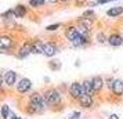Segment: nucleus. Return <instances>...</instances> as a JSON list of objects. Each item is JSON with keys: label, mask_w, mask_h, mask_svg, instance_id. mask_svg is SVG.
<instances>
[{"label": "nucleus", "mask_w": 123, "mask_h": 119, "mask_svg": "<svg viewBox=\"0 0 123 119\" xmlns=\"http://www.w3.org/2000/svg\"><path fill=\"white\" fill-rule=\"evenodd\" d=\"M44 98H46V101H47V104L55 105V104H58V102L61 101V94L55 89H49V90L44 91Z\"/></svg>", "instance_id": "1"}, {"label": "nucleus", "mask_w": 123, "mask_h": 119, "mask_svg": "<svg viewBox=\"0 0 123 119\" xmlns=\"http://www.w3.org/2000/svg\"><path fill=\"white\" fill-rule=\"evenodd\" d=\"M69 94L73 98H80L84 94V89H83V83H79V82H73L72 85L69 86Z\"/></svg>", "instance_id": "2"}, {"label": "nucleus", "mask_w": 123, "mask_h": 119, "mask_svg": "<svg viewBox=\"0 0 123 119\" xmlns=\"http://www.w3.org/2000/svg\"><path fill=\"white\" fill-rule=\"evenodd\" d=\"M29 104H33V105H36V107L39 108H43L46 107V104H47V101H46V98L40 93H37V91H35L32 96L29 97Z\"/></svg>", "instance_id": "3"}, {"label": "nucleus", "mask_w": 123, "mask_h": 119, "mask_svg": "<svg viewBox=\"0 0 123 119\" xmlns=\"http://www.w3.org/2000/svg\"><path fill=\"white\" fill-rule=\"evenodd\" d=\"M29 54H33V40H28L22 44V47L18 51V57L19 58H25Z\"/></svg>", "instance_id": "4"}, {"label": "nucleus", "mask_w": 123, "mask_h": 119, "mask_svg": "<svg viewBox=\"0 0 123 119\" xmlns=\"http://www.w3.org/2000/svg\"><path fill=\"white\" fill-rule=\"evenodd\" d=\"M31 87H32V82H31L28 78H22V79L18 82L17 90L19 91V93H26V91L31 90Z\"/></svg>", "instance_id": "5"}, {"label": "nucleus", "mask_w": 123, "mask_h": 119, "mask_svg": "<svg viewBox=\"0 0 123 119\" xmlns=\"http://www.w3.org/2000/svg\"><path fill=\"white\" fill-rule=\"evenodd\" d=\"M58 53V47H57L55 43H51V42H47L44 43V50H43V54L47 57H53Z\"/></svg>", "instance_id": "6"}, {"label": "nucleus", "mask_w": 123, "mask_h": 119, "mask_svg": "<svg viewBox=\"0 0 123 119\" xmlns=\"http://www.w3.org/2000/svg\"><path fill=\"white\" fill-rule=\"evenodd\" d=\"M79 35H80V33H79L78 26H68L67 31H65V36H67V39L71 40V42H73Z\"/></svg>", "instance_id": "7"}, {"label": "nucleus", "mask_w": 123, "mask_h": 119, "mask_svg": "<svg viewBox=\"0 0 123 119\" xmlns=\"http://www.w3.org/2000/svg\"><path fill=\"white\" fill-rule=\"evenodd\" d=\"M106 40H108V43H109L111 46H113V47L122 46V43H123V38L119 33H112Z\"/></svg>", "instance_id": "8"}, {"label": "nucleus", "mask_w": 123, "mask_h": 119, "mask_svg": "<svg viewBox=\"0 0 123 119\" xmlns=\"http://www.w3.org/2000/svg\"><path fill=\"white\" fill-rule=\"evenodd\" d=\"M112 91L115 96H123V80L120 79H115L113 82V86H112Z\"/></svg>", "instance_id": "9"}, {"label": "nucleus", "mask_w": 123, "mask_h": 119, "mask_svg": "<svg viewBox=\"0 0 123 119\" xmlns=\"http://www.w3.org/2000/svg\"><path fill=\"white\" fill-rule=\"evenodd\" d=\"M15 80H17V74L14 71H8L4 74V83L7 86H12L15 85Z\"/></svg>", "instance_id": "10"}, {"label": "nucleus", "mask_w": 123, "mask_h": 119, "mask_svg": "<svg viewBox=\"0 0 123 119\" xmlns=\"http://www.w3.org/2000/svg\"><path fill=\"white\" fill-rule=\"evenodd\" d=\"M79 102H80V105H82L83 108H90L91 105H93V96L84 93L83 96L79 98Z\"/></svg>", "instance_id": "11"}, {"label": "nucleus", "mask_w": 123, "mask_h": 119, "mask_svg": "<svg viewBox=\"0 0 123 119\" xmlns=\"http://www.w3.org/2000/svg\"><path fill=\"white\" fill-rule=\"evenodd\" d=\"M12 46H14V40L11 38H8V36H1L0 38V47H1V50L11 49Z\"/></svg>", "instance_id": "12"}, {"label": "nucleus", "mask_w": 123, "mask_h": 119, "mask_svg": "<svg viewBox=\"0 0 123 119\" xmlns=\"http://www.w3.org/2000/svg\"><path fill=\"white\" fill-rule=\"evenodd\" d=\"M91 82H93V87H94V91L97 93V91H100L102 87H104V79L102 78H100V76H94L93 79H91Z\"/></svg>", "instance_id": "13"}, {"label": "nucleus", "mask_w": 123, "mask_h": 119, "mask_svg": "<svg viewBox=\"0 0 123 119\" xmlns=\"http://www.w3.org/2000/svg\"><path fill=\"white\" fill-rule=\"evenodd\" d=\"M44 43L42 40H33V54H43Z\"/></svg>", "instance_id": "14"}, {"label": "nucleus", "mask_w": 123, "mask_h": 119, "mask_svg": "<svg viewBox=\"0 0 123 119\" xmlns=\"http://www.w3.org/2000/svg\"><path fill=\"white\" fill-rule=\"evenodd\" d=\"M120 14H123V7H112V8H109L108 11H106V15L111 18H115L117 17V15H120Z\"/></svg>", "instance_id": "15"}, {"label": "nucleus", "mask_w": 123, "mask_h": 119, "mask_svg": "<svg viewBox=\"0 0 123 119\" xmlns=\"http://www.w3.org/2000/svg\"><path fill=\"white\" fill-rule=\"evenodd\" d=\"M14 13H15L17 18H24L26 15V8H25L24 4H18V6L14 7Z\"/></svg>", "instance_id": "16"}, {"label": "nucleus", "mask_w": 123, "mask_h": 119, "mask_svg": "<svg viewBox=\"0 0 123 119\" xmlns=\"http://www.w3.org/2000/svg\"><path fill=\"white\" fill-rule=\"evenodd\" d=\"M83 89H84V93H86V94H90V96H93V94L95 93L91 80H84L83 82Z\"/></svg>", "instance_id": "17"}, {"label": "nucleus", "mask_w": 123, "mask_h": 119, "mask_svg": "<svg viewBox=\"0 0 123 119\" xmlns=\"http://www.w3.org/2000/svg\"><path fill=\"white\" fill-rule=\"evenodd\" d=\"M93 22H94V18H89V17H82L79 19V25H82V26H84V28H87V29L91 28Z\"/></svg>", "instance_id": "18"}, {"label": "nucleus", "mask_w": 123, "mask_h": 119, "mask_svg": "<svg viewBox=\"0 0 123 119\" xmlns=\"http://www.w3.org/2000/svg\"><path fill=\"white\" fill-rule=\"evenodd\" d=\"M1 17H3V19L4 21H10V19H14V18H17V15H15V13H14V10H7L6 13H3L1 14Z\"/></svg>", "instance_id": "19"}, {"label": "nucleus", "mask_w": 123, "mask_h": 119, "mask_svg": "<svg viewBox=\"0 0 123 119\" xmlns=\"http://www.w3.org/2000/svg\"><path fill=\"white\" fill-rule=\"evenodd\" d=\"M43 4H44V0H29L31 7H42Z\"/></svg>", "instance_id": "20"}, {"label": "nucleus", "mask_w": 123, "mask_h": 119, "mask_svg": "<svg viewBox=\"0 0 123 119\" xmlns=\"http://www.w3.org/2000/svg\"><path fill=\"white\" fill-rule=\"evenodd\" d=\"M8 115H10V109H8V107H7V105H3V107H1V118L3 119L10 118Z\"/></svg>", "instance_id": "21"}, {"label": "nucleus", "mask_w": 123, "mask_h": 119, "mask_svg": "<svg viewBox=\"0 0 123 119\" xmlns=\"http://www.w3.org/2000/svg\"><path fill=\"white\" fill-rule=\"evenodd\" d=\"M50 68L51 69H60L61 68V65H60V61H50Z\"/></svg>", "instance_id": "22"}, {"label": "nucleus", "mask_w": 123, "mask_h": 119, "mask_svg": "<svg viewBox=\"0 0 123 119\" xmlns=\"http://www.w3.org/2000/svg\"><path fill=\"white\" fill-rule=\"evenodd\" d=\"M60 26H61V25H60V24H54V25H49V26H47V31H49V32H53V31H57V29L60 28Z\"/></svg>", "instance_id": "23"}, {"label": "nucleus", "mask_w": 123, "mask_h": 119, "mask_svg": "<svg viewBox=\"0 0 123 119\" xmlns=\"http://www.w3.org/2000/svg\"><path fill=\"white\" fill-rule=\"evenodd\" d=\"M97 42H98V43H101V44H102V43L105 42V35L102 33V32L97 35Z\"/></svg>", "instance_id": "24"}, {"label": "nucleus", "mask_w": 123, "mask_h": 119, "mask_svg": "<svg viewBox=\"0 0 123 119\" xmlns=\"http://www.w3.org/2000/svg\"><path fill=\"white\" fill-rule=\"evenodd\" d=\"M83 17H89V18H94V11L93 10H87V11H84Z\"/></svg>", "instance_id": "25"}, {"label": "nucleus", "mask_w": 123, "mask_h": 119, "mask_svg": "<svg viewBox=\"0 0 123 119\" xmlns=\"http://www.w3.org/2000/svg\"><path fill=\"white\" fill-rule=\"evenodd\" d=\"M109 1H113V0H97L95 3H91L90 6H93V4H105V3H109Z\"/></svg>", "instance_id": "26"}, {"label": "nucleus", "mask_w": 123, "mask_h": 119, "mask_svg": "<svg viewBox=\"0 0 123 119\" xmlns=\"http://www.w3.org/2000/svg\"><path fill=\"white\" fill-rule=\"evenodd\" d=\"M113 82H115V79H111V78H108V79H106V86H108L109 89H112V86H113Z\"/></svg>", "instance_id": "27"}, {"label": "nucleus", "mask_w": 123, "mask_h": 119, "mask_svg": "<svg viewBox=\"0 0 123 119\" xmlns=\"http://www.w3.org/2000/svg\"><path fill=\"white\" fill-rule=\"evenodd\" d=\"M79 116H80V113H79V112H73L72 116H71L69 119H79Z\"/></svg>", "instance_id": "28"}, {"label": "nucleus", "mask_w": 123, "mask_h": 119, "mask_svg": "<svg viewBox=\"0 0 123 119\" xmlns=\"http://www.w3.org/2000/svg\"><path fill=\"white\" fill-rule=\"evenodd\" d=\"M109 119H119V116H117L116 113H112L111 116H109Z\"/></svg>", "instance_id": "29"}, {"label": "nucleus", "mask_w": 123, "mask_h": 119, "mask_svg": "<svg viewBox=\"0 0 123 119\" xmlns=\"http://www.w3.org/2000/svg\"><path fill=\"white\" fill-rule=\"evenodd\" d=\"M10 119H18V118H17V115H15V113L11 112V113H10Z\"/></svg>", "instance_id": "30"}, {"label": "nucleus", "mask_w": 123, "mask_h": 119, "mask_svg": "<svg viewBox=\"0 0 123 119\" xmlns=\"http://www.w3.org/2000/svg\"><path fill=\"white\" fill-rule=\"evenodd\" d=\"M60 1H62V3H65V1H68V0H60Z\"/></svg>", "instance_id": "31"}, {"label": "nucleus", "mask_w": 123, "mask_h": 119, "mask_svg": "<svg viewBox=\"0 0 123 119\" xmlns=\"http://www.w3.org/2000/svg\"><path fill=\"white\" fill-rule=\"evenodd\" d=\"M49 1H60V0H49Z\"/></svg>", "instance_id": "32"}, {"label": "nucleus", "mask_w": 123, "mask_h": 119, "mask_svg": "<svg viewBox=\"0 0 123 119\" xmlns=\"http://www.w3.org/2000/svg\"><path fill=\"white\" fill-rule=\"evenodd\" d=\"M76 1H78V3H82V1H83V0H76Z\"/></svg>", "instance_id": "33"}, {"label": "nucleus", "mask_w": 123, "mask_h": 119, "mask_svg": "<svg viewBox=\"0 0 123 119\" xmlns=\"http://www.w3.org/2000/svg\"><path fill=\"white\" fill-rule=\"evenodd\" d=\"M18 119H22V118H18Z\"/></svg>", "instance_id": "34"}]
</instances>
